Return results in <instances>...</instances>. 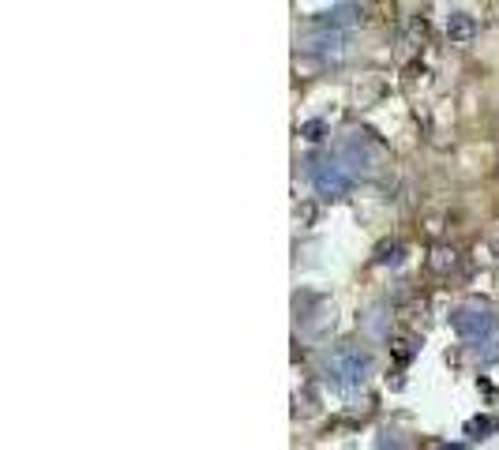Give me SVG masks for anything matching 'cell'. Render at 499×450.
Wrapping results in <instances>:
<instances>
[{"label": "cell", "instance_id": "6da1fadb", "mask_svg": "<svg viewBox=\"0 0 499 450\" xmlns=\"http://www.w3.org/2000/svg\"><path fill=\"white\" fill-rule=\"evenodd\" d=\"M372 368H375V361H372V353L368 349H361V346H353V341H341V346H334L331 353L323 356V375H327V383L331 387H338V390H361L364 383H368V375H372Z\"/></svg>", "mask_w": 499, "mask_h": 450}, {"label": "cell", "instance_id": "7a4b0ae2", "mask_svg": "<svg viewBox=\"0 0 499 450\" xmlns=\"http://www.w3.org/2000/svg\"><path fill=\"white\" fill-rule=\"evenodd\" d=\"M451 326L458 338L466 341H484L488 334H495L499 319L492 315V308H484V304H462V308L451 312Z\"/></svg>", "mask_w": 499, "mask_h": 450}, {"label": "cell", "instance_id": "3957f363", "mask_svg": "<svg viewBox=\"0 0 499 450\" xmlns=\"http://www.w3.org/2000/svg\"><path fill=\"white\" fill-rule=\"evenodd\" d=\"M312 184H315L319 195H327V199H346L353 192V173L341 158H323V162L312 165Z\"/></svg>", "mask_w": 499, "mask_h": 450}, {"label": "cell", "instance_id": "277c9868", "mask_svg": "<svg viewBox=\"0 0 499 450\" xmlns=\"http://www.w3.org/2000/svg\"><path fill=\"white\" fill-rule=\"evenodd\" d=\"M346 45H349V38L341 34V31H315V34H308L305 42H300V49L308 53V57H341L346 53Z\"/></svg>", "mask_w": 499, "mask_h": 450}, {"label": "cell", "instance_id": "5b68a950", "mask_svg": "<svg viewBox=\"0 0 499 450\" xmlns=\"http://www.w3.org/2000/svg\"><path fill=\"white\" fill-rule=\"evenodd\" d=\"M446 38H451V45H469L477 38V19L466 16V11H454L446 19Z\"/></svg>", "mask_w": 499, "mask_h": 450}, {"label": "cell", "instance_id": "8992f818", "mask_svg": "<svg viewBox=\"0 0 499 450\" xmlns=\"http://www.w3.org/2000/svg\"><path fill=\"white\" fill-rule=\"evenodd\" d=\"M361 19L357 8H338V11H315V31H341V26H353Z\"/></svg>", "mask_w": 499, "mask_h": 450}, {"label": "cell", "instance_id": "52a82bcc", "mask_svg": "<svg viewBox=\"0 0 499 450\" xmlns=\"http://www.w3.org/2000/svg\"><path fill=\"white\" fill-rule=\"evenodd\" d=\"M390 353H394V361H398V364H410L417 356V338H394Z\"/></svg>", "mask_w": 499, "mask_h": 450}, {"label": "cell", "instance_id": "ba28073f", "mask_svg": "<svg viewBox=\"0 0 499 450\" xmlns=\"http://www.w3.org/2000/svg\"><path fill=\"white\" fill-rule=\"evenodd\" d=\"M394 263H402V244H398V241L379 244V251H375V267H394Z\"/></svg>", "mask_w": 499, "mask_h": 450}, {"label": "cell", "instance_id": "9c48e42d", "mask_svg": "<svg viewBox=\"0 0 499 450\" xmlns=\"http://www.w3.org/2000/svg\"><path fill=\"white\" fill-rule=\"evenodd\" d=\"M454 263H458V256L451 248H436V251H432V270H436V274H446Z\"/></svg>", "mask_w": 499, "mask_h": 450}, {"label": "cell", "instance_id": "30bf717a", "mask_svg": "<svg viewBox=\"0 0 499 450\" xmlns=\"http://www.w3.org/2000/svg\"><path fill=\"white\" fill-rule=\"evenodd\" d=\"M300 136H305L308 143H319L327 136V124L323 121H305V124H300Z\"/></svg>", "mask_w": 499, "mask_h": 450}, {"label": "cell", "instance_id": "8fae6325", "mask_svg": "<svg viewBox=\"0 0 499 450\" xmlns=\"http://www.w3.org/2000/svg\"><path fill=\"white\" fill-rule=\"evenodd\" d=\"M466 432L473 435V439H484V435L492 432V420H488V417H473L469 424H466Z\"/></svg>", "mask_w": 499, "mask_h": 450}, {"label": "cell", "instance_id": "7c38bea8", "mask_svg": "<svg viewBox=\"0 0 499 450\" xmlns=\"http://www.w3.org/2000/svg\"><path fill=\"white\" fill-rule=\"evenodd\" d=\"M312 218H315V207H312V203H300V207H297V221H300V225H312Z\"/></svg>", "mask_w": 499, "mask_h": 450}, {"label": "cell", "instance_id": "4fadbf2b", "mask_svg": "<svg viewBox=\"0 0 499 450\" xmlns=\"http://www.w3.org/2000/svg\"><path fill=\"white\" fill-rule=\"evenodd\" d=\"M439 450H466V446H458V443L451 446V443H446V446H439Z\"/></svg>", "mask_w": 499, "mask_h": 450}]
</instances>
